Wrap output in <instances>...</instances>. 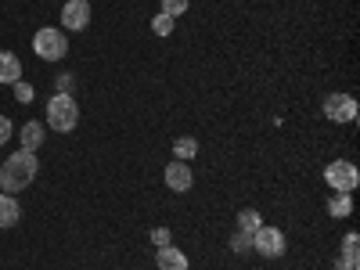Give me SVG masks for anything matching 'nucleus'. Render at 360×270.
Segmentation results:
<instances>
[{
    "mask_svg": "<svg viewBox=\"0 0 360 270\" xmlns=\"http://www.w3.org/2000/svg\"><path fill=\"white\" fill-rule=\"evenodd\" d=\"M37 169H40V159L37 152H25V148H18V152H11L4 162H0V191H22L37 180Z\"/></svg>",
    "mask_w": 360,
    "mask_h": 270,
    "instance_id": "obj_1",
    "label": "nucleus"
},
{
    "mask_svg": "<svg viewBox=\"0 0 360 270\" xmlns=\"http://www.w3.org/2000/svg\"><path fill=\"white\" fill-rule=\"evenodd\" d=\"M79 123V105L72 94H54L47 101V127L58 130V134H72Z\"/></svg>",
    "mask_w": 360,
    "mask_h": 270,
    "instance_id": "obj_2",
    "label": "nucleus"
},
{
    "mask_svg": "<svg viewBox=\"0 0 360 270\" xmlns=\"http://www.w3.org/2000/svg\"><path fill=\"white\" fill-rule=\"evenodd\" d=\"M33 51L44 58V62H62V58L69 54V40L62 29H37V37H33Z\"/></svg>",
    "mask_w": 360,
    "mask_h": 270,
    "instance_id": "obj_3",
    "label": "nucleus"
},
{
    "mask_svg": "<svg viewBox=\"0 0 360 270\" xmlns=\"http://www.w3.org/2000/svg\"><path fill=\"white\" fill-rule=\"evenodd\" d=\"M324 180H328V188H332V191L353 195L356 184H360V169H356L349 159H335V162L324 166Z\"/></svg>",
    "mask_w": 360,
    "mask_h": 270,
    "instance_id": "obj_4",
    "label": "nucleus"
},
{
    "mask_svg": "<svg viewBox=\"0 0 360 270\" xmlns=\"http://www.w3.org/2000/svg\"><path fill=\"white\" fill-rule=\"evenodd\" d=\"M252 249L259 252V256H266V259H278V256H285V234H281V227H259V231H252Z\"/></svg>",
    "mask_w": 360,
    "mask_h": 270,
    "instance_id": "obj_5",
    "label": "nucleus"
},
{
    "mask_svg": "<svg viewBox=\"0 0 360 270\" xmlns=\"http://www.w3.org/2000/svg\"><path fill=\"white\" fill-rule=\"evenodd\" d=\"M324 119L328 123H353L356 119V98L353 94H328L324 98Z\"/></svg>",
    "mask_w": 360,
    "mask_h": 270,
    "instance_id": "obj_6",
    "label": "nucleus"
},
{
    "mask_svg": "<svg viewBox=\"0 0 360 270\" xmlns=\"http://www.w3.org/2000/svg\"><path fill=\"white\" fill-rule=\"evenodd\" d=\"M166 188L169 191H176V195H184V191H191V184H195V173H191V166L188 162H180V159H173L169 166H166Z\"/></svg>",
    "mask_w": 360,
    "mask_h": 270,
    "instance_id": "obj_7",
    "label": "nucleus"
},
{
    "mask_svg": "<svg viewBox=\"0 0 360 270\" xmlns=\"http://www.w3.org/2000/svg\"><path fill=\"white\" fill-rule=\"evenodd\" d=\"M62 22H65V29H72V33H83V29L90 25V4L86 0H69V4L62 8Z\"/></svg>",
    "mask_w": 360,
    "mask_h": 270,
    "instance_id": "obj_8",
    "label": "nucleus"
},
{
    "mask_svg": "<svg viewBox=\"0 0 360 270\" xmlns=\"http://www.w3.org/2000/svg\"><path fill=\"white\" fill-rule=\"evenodd\" d=\"M155 263H159V270H188V256L180 252L173 242L162 245V249L155 252Z\"/></svg>",
    "mask_w": 360,
    "mask_h": 270,
    "instance_id": "obj_9",
    "label": "nucleus"
},
{
    "mask_svg": "<svg viewBox=\"0 0 360 270\" xmlns=\"http://www.w3.org/2000/svg\"><path fill=\"white\" fill-rule=\"evenodd\" d=\"M22 220V205H18V198L15 195H0V227H15Z\"/></svg>",
    "mask_w": 360,
    "mask_h": 270,
    "instance_id": "obj_10",
    "label": "nucleus"
},
{
    "mask_svg": "<svg viewBox=\"0 0 360 270\" xmlns=\"http://www.w3.org/2000/svg\"><path fill=\"white\" fill-rule=\"evenodd\" d=\"M44 141H47V127L44 123H37V119H33V123L22 127V148H25V152H37Z\"/></svg>",
    "mask_w": 360,
    "mask_h": 270,
    "instance_id": "obj_11",
    "label": "nucleus"
},
{
    "mask_svg": "<svg viewBox=\"0 0 360 270\" xmlns=\"http://www.w3.org/2000/svg\"><path fill=\"white\" fill-rule=\"evenodd\" d=\"M22 79V62L11 51H0V83H18Z\"/></svg>",
    "mask_w": 360,
    "mask_h": 270,
    "instance_id": "obj_12",
    "label": "nucleus"
},
{
    "mask_svg": "<svg viewBox=\"0 0 360 270\" xmlns=\"http://www.w3.org/2000/svg\"><path fill=\"white\" fill-rule=\"evenodd\" d=\"M349 213H353V198H349V195L335 191L332 198H328V217H335V220H342V217H349Z\"/></svg>",
    "mask_w": 360,
    "mask_h": 270,
    "instance_id": "obj_13",
    "label": "nucleus"
},
{
    "mask_svg": "<svg viewBox=\"0 0 360 270\" xmlns=\"http://www.w3.org/2000/svg\"><path fill=\"white\" fill-rule=\"evenodd\" d=\"M195 155H198V141H195V137H176V141H173V159L188 162V159H195Z\"/></svg>",
    "mask_w": 360,
    "mask_h": 270,
    "instance_id": "obj_14",
    "label": "nucleus"
},
{
    "mask_svg": "<svg viewBox=\"0 0 360 270\" xmlns=\"http://www.w3.org/2000/svg\"><path fill=\"white\" fill-rule=\"evenodd\" d=\"M231 249H234L238 256H245V252H252V234H249V231H242V227H238V231L231 234Z\"/></svg>",
    "mask_w": 360,
    "mask_h": 270,
    "instance_id": "obj_15",
    "label": "nucleus"
},
{
    "mask_svg": "<svg viewBox=\"0 0 360 270\" xmlns=\"http://www.w3.org/2000/svg\"><path fill=\"white\" fill-rule=\"evenodd\" d=\"M238 227H242V231H259L263 227V217L256 213V209H242V213H238Z\"/></svg>",
    "mask_w": 360,
    "mask_h": 270,
    "instance_id": "obj_16",
    "label": "nucleus"
},
{
    "mask_svg": "<svg viewBox=\"0 0 360 270\" xmlns=\"http://www.w3.org/2000/svg\"><path fill=\"white\" fill-rule=\"evenodd\" d=\"M11 90H15V101H18V105H29V101L37 98V90H33V83H25V79L11 83Z\"/></svg>",
    "mask_w": 360,
    "mask_h": 270,
    "instance_id": "obj_17",
    "label": "nucleus"
},
{
    "mask_svg": "<svg viewBox=\"0 0 360 270\" xmlns=\"http://www.w3.org/2000/svg\"><path fill=\"white\" fill-rule=\"evenodd\" d=\"M173 25H176V18H169V15L159 11V15L152 18V33H155V37H169V33H173Z\"/></svg>",
    "mask_w": 360,
    "mask_h": 270,
    "instance_id": "obj_18",
    "label": "nucleus"
},
{
    "mask_svg": "<svg viewBox=\"0 0 360 270\" xmlns=\"http://www.w3.org/2000/svg\"><path fill=\"white\" fill-rule=\"evenodd\" d=\"M191 8V0H162V15H169V18H180Z\"/></svg>",
    "mask_w": 360,
    "mask_h": 270,
    "instance_id": "obj_19",
    "label": "nucleus"
},
{
    "mask_svg": "<svg viewBox=\"0 0 360 270\" xmlns=\"http://www.w3.org/2000/svg\"><path fill=\"white\" fill-rule=\"evenodd\" d=\"M356 259H360V252H339L335 256V270H356Z\"/></svg>",
    "mask_w": 360,
    "mask_h": 270,
    "instance_id": "obj_20",
    "label": "nucleus"
},
{
    "mask_svg": "<svg viewBox=\"0 0 360 270\" xmlns=\"http://www.w3.org/2000/svg\"><path fill=\"white\" fill-rule=\"evenodd\" d=\"M72 86H76V76H72V72H62V76L54 79V90H58V94H72Z\"/></svg>",
    "mask_w": 360,
    "mask_h": 270,
    "instance_id": "obj_21",
    "label": "nucleus"
},
{
    "mask_svg": "<svg viewBox=\"0 0 360 270\" xmlns=\"http://www.w3.org/2000/svg\"><path fill=\"white\" fill-rule=\"evenodd\" d=\"M173 238H169V227H152V245L155 249H162V245H169Z\"/></svg>",
    "mask_w": 360,
    "mask_h": 270,
    "instance_id": "obj_22",
    "label": "nucleus"
},
{
    "mask_svg": "<svg viewBox=\"0 0 360 270\" xmlns=\"http://www.w3.org/2000/svg\"><path fill=\"white\" fill-rule=\"evenodd\" d=\"M11 134H15L11 119H8V115H0V144H8V141H11Z\"/></svg>",
    "mask_w": 360,
    "mask_h": 270,
    "instance_id": "obj_23",
    "label": "nucleus"
},
{
    "mask_svg": "<svg viewBox=\"0 0 360 270\" xmlns=\"http://www.w3.org/2000/svg\"><path fill=\"white\" fill-rule=\"evenodd\" d=\"M342 249H346V252H356V249H360V238H356L353 231H349V234L342 238Z\"/></svg>",
    "mask_w": 360,
    "mask_h": 270,
    "instance_id": "obj_24",
    "label": "nucleus"
}]
</instances>
